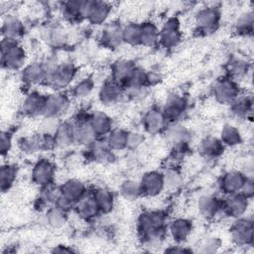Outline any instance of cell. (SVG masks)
<instances>
[{
	"label": "cell",
	"instance_id": "6da1fadb",
	"mask_svg": "<svg viewBox=\"0 0 254 254\" xmlns=\"http://www.w3.org/2000/svg\"><path fill=\"white\" fill-rule=\"evenodd\" d=\"M166 230V214L162 210H146L138 218V233L148 247L160 246Z\"/></svg>",
	"mask_w": 254,
	"mask_h": 254
},
{
	"label": "cell",
	"instance_id": "7a4b0ae2",
	"mask_svg": "<svg viewBox=\"0 0 254 254\" xmlns=\"http://www.w3.org/2000/svg\"><path fill=\"white\" fill-rule=\"evenodd\" d=\"M46 68V83L49 86L62 90L67 87L73 80L76 68L71 62L59 63L54 60L44 62Z\"/></svg>",
	"mask_w": 254,
	"mask_h": 254
},
{
	"label": "cell",
	"instance_id": "3957f363",
	"mask_svg": "<svg viewBox=\"0 0 254 254\" xmlns=\"http://www.w3.org/2000/svg\"><path fill=\"white\" fill-rule=\"evenodd\" d=\"M27 53L19 41L2 38L1 40V64L2 67L15 71L22 70L27 64Z\"/></svg>",
	"mask_w": 254,
	"mask_h": 254
},
{
	"label": "cell",
	"instance_id": "277c9868",
	"mask_svg": "<svg viewBox=\"0 0 254 254\" xmlns=\"http://www.w3.org/2000/svg\"><path fill=\"white\" fill-rule=\"evenodd\" d=\"M221 14L218 8L206 6L200 8L194 15L195 30L203 35L213 33L219 26Z\"/></svg>",
	"mask_w": 254,
	"mask_h": 254
},
{
	"label": "cell",
	"instance_id": "5b68a950",
	"mask_svg": "<svg viewBox=\"0 0 254 254\" xmlns=\"http://www.w3.org/2000/svg\"><path fill=\"white\" fill-rule=\"evenodd\" d=\"M214 99L222 105H231V103L240 94L239 86L235 79L225 76L217 79L212 87Z\"/></svg>",
	"mask_w": 254,
	"mask_h": 254
},
{
	"label": "cell",
	"instance_id": "8992f818",
	"mask_svg": "<svg viewBox=\"0 0 254 254\" xmlns=\"http://www.w3.org/2000/svg\"><path fill=\"white\" fill-rule=\"evenodd\" d=\"M70 107V99L68 95L61 90H57L46 95L45 105L42 117L60 118Z\"/></svg>",
	"mask_w": 254,
	"mask_h": 254
},
{
	"label": "cell",
	"instance_id": "52a82bcc",
	"mask_svg": "<svg viewBox=\"0 0 254 254\" xmlns=\"http://www.w3.org/2000/svg\"><path fill=\"white\" fill-rule=\"evenodd\" d=\"M253 219L251 217L235 218L230 227V235L238 246H250L253 243Z\"/></svg>",
	"mask_w": 254,
	"mask_h": 254
},
{
	"label": "cell",
	"instance_id": "ba28073f",
	"mask_svg": "<svg viewBox=\"0 0 254 254\" xmlns=\"http://www.w3.org/2000/svg\"><path fill=\"white\" fill-rule=\"evenodd\" d=\"M111 9V4L106 1L85 0L84 19L94 26L106 24Z\"/></svg>",
	"mask_w": 254,
	"mask_h": 254
},
{
	"label": "cell",
	"instance_id": "9c48e42d",
	"mask_svg": "<svg viewBox=\"0 0 254 254\" xmlns=\"http://www.w3.org/2000/svg\"><path fill=\"white\" fill-rule=\"evenodd\" d=\"M183 33L178 18H169L159 33V44L165 49L176 48L182 41Z\"/></svg>",
	"mask_w": 254,
	"mask_h": 254
},
{
	"label": "cell",
	"instance_id": "30bf717a",
	"mask_svg": "<svg viewBox=\"0 0 254 254\" xmlns=\"http://www.w3.org/2000/svg\"><path fill=\"white\" fill-rule=\"evenodd\" d=\"M55 175V165L48 159H40L37 161L31 171L32 182L41 189L54 184Z\"/></svg>",
	"mask_w": 254,
	"mask_h": 254
},
{
	"label": "cell",
	"instance_id": "8fae6325",
	"mask_svg": "<svg viewBox=\"0 0 254 254\" xmlns=\"http://www.w3.org/2000/svg\"><path fill=\"white\" fill-rule=\"evenodd\" d=\"M250 199L241 192L227 194L222 200L221 210L231 218H239L246 214L249 207Z\"/></svg>",
	"mask_w": 254,
	"mask_h": 254
},
{
	"label": "cell",
	"instance_id": "7c38bea8",
	"mask_svg": "<svg viewBox=\"0 0 254 254\" xmlns=\"http://www.w3.org/2000/svg\"><path fill=\"white\" fill-rule=\"evenodd\" d=\"M142 124L147 133L151 135H157L165 132L167 129L168 120L162 109L153 107L143 115Z\"/></svg>",
	"mask_w": 254,
	"mask_h": 254
},
{
	"label": "cell",
	"instance_id": "4fadbf2b",
	"mask_svg": "<svg viewBox=\"0 0 254 254\" xmlns=\"http://www.w3.org/2000/svg\"><path fill=\"white\" fill-rule=\"evenodd\" d=\"M124 93V87L113 79H106L98 90V99L104 106H113L119 102Z\"/></svg>",
	"mask_w": 254,
	"mask_h": 254
},
{
	"label": "cell",
	"instance_id": "5bb4252c",
	"mask_svg": "<svg viewBox=\"0 0 254 254\" xmlns=\"http://www.w3.org/2000/svg\"><path fill=\"white\" fill-rule=\"evenodd\" d=\"M139 182L142 193L146 196H157L165 189L163 175L159 171L146 172Z\"/></svg>",
	"mask_w": 254,
	"mask_h": 254
},
{
	"label": "cell",
	"instance_id": "9a60e30c",
	"mask_svg": "<svg viewBox=\"0 0 254 254\" xmlns=\"http://www.w3.org/2000/svg\"><path fill=\"white\" fill-rule=\"evenodd\" d=\"M247 175L238 170H230L225 172L219 182L220 190L227 195L240 192Z\"/></svg>",
	"mask_w": 254,
	"mask_h": 254
},
{
	"label": "cell",
	"instance_id": "2e32d148",
	"mask_svg": "<svg viewBox=\"0 0 254 254\" xmlns=\"http://www.w3.org/2000/svg\"><path fill=\"white\" fill-rule=\"evenodd\" d=\"M21 79L28 85L46 83V68L44 62H32L21 70Z\"/></svg>",
	"mask_w": 254,
	"mask_h": 254
},
{
	"label": "cell",
	"instance_id": "e0dca14e",
	"mask_svg": "<svg viewBox=\"0 0 254 254\" xmlns=\"http://www.w3.org/2000/svg\"><path fill=\"white\" fill-rule=\"evenodd\" d=\"M187 109V100L186 98L178 93L170 95L163 108L162 111L165 114L168 122H174L179 119Z\"/></svg>",
	"mask_w": 254,
	"mask_h": 254
},
{
	"label": "cell",
	"instance_id": "ac0fdd59",
	"mask_svg": "<svg viewBox=\"0 0 254 254\" xmlns=\"http://www.w3.org/2000/svg\"><path fill=\"white\" fill-rule=\"evenodd\" d=\"M101 41L110 49L118 48L123 42V26L116 21L106 23L101 33Z\"/></svg>",
	"mask_w": 254,
	"mask_h": 254
},
{
	"label": "cell",
	"instance_id": "d6986e66",
	"mask_svg": "<svg viewBox=\"0 0 254 254\" xmlns=\"http://www.w3.org/2000/svg\"><path fill=\"white\" fill-rule=\"evenodd\" d=\"M73 209L76 214L84 220L94 219L99 213H101L91 192H86L78 201H76Z\"/></svg>",
	"mask_w": 254,
	"mask_h": 254
},
{
	"label": "cell",
	"instance_id": "ffe728a7",
	"mask_svg": "<svg viewBox=\"0 0 254 254\" xmlns=\"http://www.w3.org/2000/svg\"><path fill=\"white\" fill-rule=\"evenodd\" d=\"M97 138L88 121V116L84 119H77L74 122V143L80 146H90Z\"/></svg>",
	"mask_w": 254,
	"mask_h": 254
},
{
	"label": "cell",
	"instance_id": "44dd1931",
	"mask_svg": "<svg viewBox=\"0 0 254 254\" xmlns=\"http://www.w3.org/2000/svg\"><path fill=\"white\" fill-rule=\"evenodd\" d=\"M221 205L222 200L212 193L202 194L197 200L198 212L205 219L213 218L221 210Z\"/></svg>",
	"mask_w": 254,
	"mask_h": 254
},
{
	"label": "cell",
	"instance_id": "7402d4cb",
	"mask_svg": "<svg viewBox=\"0 0 254 254\" xmlns=\"http://www.w3.org/2000/svg\"><path fill=\"white\" fill-rule=\"evenodd\" d=\"M88 121L98 138L106 137L113 129L112 118L105 112L95 110L88 115Z\"/></svg>",
	"mask_w": 254,
	"mask_h": 254
},
{
	"label": "cell",
	"instance_id": "603a6c76",
	"mask_svg": "<svg viewBox=\"0 0 254 254\" xmlns=\"http://www.w3.org/2000/svg\"><path fill=\"white\" fill-rule=\"evenodd\" d=\"M168 229L174 241L181 244L190 237L192 231V222L188 218L178 217L170 222Z\"/></svg>",
	"mask_w": 254,
	"mask_h": 254
},
{
	"label": "cell",
	"instance_id": "cb8c5ba5",
	"mask_svg": "<svg viewBox=\"0 0 254 254\" xmlns=\"http://www.w3.org/2000/svg\"><path fill=\"white\" fill-rule=\"evenodd\" d=\"M1 32L2 38L19 41L25 33V26L19 17L15 15H7L2 20Z\"/></svg>",
	"mask_w": 254,
	"mask_h": 254
},
{
	"label": "cell",
	"instance_id": "d4e9b609",
	"mask_svg": "<svg viewBox=\"0 0 254 254\" xmlns=\"http://www.w3.org/2000/svg\"><path fill=\"white\" fill-rule=\"evenodd\" d=\"M46 95L38 91H31L28 93L22 103V112L31 117L43 116Z\"/></svg>",
	"mask_w": 254,
	"mask_h": 254
},
{
	"label": "cell",
	"instance_id": "484cf974",
	"mask_svg": "<svg viewBox=\"0 0 254 254\" xmlns=\"http://www.w3.org/2000/svg\"><path fill=\"white\" fill-rule=\"evenodd\" d=\"M61 193L64 197L75 204L86 192V186L83 182L77 179H68L64 181L61 186Z\"/></svg>",
	"mask_w": 254,
	"mask_h": 254
},
{
	"label": "cell",
	"instance_id": "4316f807",
	"mask_svg": "<svg viewBox=\"0 0 254 254\" xmlns=\"http://www.w3.org/2000/svg\"><path fill=\"white\" fill-rule=\"evenodd\" d=\"M53 137L56 148H67L74 144V122L61 121Z\"/></svg>",
	"mask_w": 254,
	"mask_h": 254
},
{
	"label": "cell",
	"instance_id": "83f0119b",
	"mask_svg": "<svg viewBox=\"0 0 254 254\" xmlns=\"http://www.w3.org/2000/svg\"><path fill=\"white\" fill-rule=\"evenodd\" d=\"M224 147L225 146L221 143L219 138L213 136H206L200 141L198 151L203 158L213 160L218 158L222 154Z\"/></svg>",
	"mask_w": 254,
	"mask_h": 254
},
{
	"label": "cell",
	"instance_id": "f1b7e54d",
	"mask_svg": "<svg viewBox=\"0 0 254 254\" xmlns=\"http://www.w3.org/2000/svg\"><path fill=\"white\" fill-rule=\"evenodd\" d=\"M136 65L129 60H117L111 65V79L118 82L124 87V84L128 80L132 71Z\"/></svg>",
	"mask_w": 254,
	"mask_h": 254
},
{
	"label": "cell",
	"instance_id": "f546056e",
	"mask_svg": "<svg viewBox=\"0 0 254 254\" xmlns=\"http://www.w3.org/2000/svg\"><path fill=\"white\" fill-rule=\"evenodd\" d=\"M232 113L241 119L251 117L253 111V97L251 94H239L230 105Z\"/></svg>",
	"mask_w": 254,
	"mask_h": 254
},
{
	"label": "cell",
	"instance_id": "4dcf8cb0",
	"mask_svg": "<svg viewBox=\"0 0 254 254\" xmlns=\"http://www.w3.org/2000/svg\"><path fill=\"white\" fill-rule=\"evenodd\" d=\"M160 29L152 21L140 23V45L144 47H154L159 44Z\"/></svg>",
	"mask_w": 254,
	"mask_h": 254
},
{
	"label": "cell",
	"instance_id": "1f68e13d",
	"mask_svg": "<svg viewBox=\"0 0 254 254\" xmlns=\"http://www.w3.org/2000/svg\"><path fill=\"white\" fill-rule=\"evenodd\" d=\"M167 140L175 147H183L190 139L189 130L180 124H174L165 130Z\"/></svg>",
	"mask_w": 254,
	"mask_h": 254
},
{
	"label": "cell",
	"instance_id": "d6a6232c",
	"mask_svg": "<svg viewBox=\"0 0 254 254\" xmlns=\"http://www.w3.org/2000/svg\"><path fill=\"white\" fill-rule=\"evenodd\" d=\"M91 193H92L101 213L107 214L113 210L114 195L111 190H109L106 188L99 187V188L94 189Z\"/></svg>",
	"mask_w": 254,
	"mask_h": 254
},
{
	"label": "cell",
	"instance_id": "836d02e7",
	"mask_svg": "<svg viewBox=\"0 0 254 254\" xmlns=\"http://www.w3.org/2000/svg\"><path fill=\"white\" fill-rule=\"evenodd\" d=\"M45 222L54 229H60L67 222V211L57 205L50 206L44 214Z\"/></svg>",
	"mask_w": 254,
	"mask_h": 254
},
{
	"label": "cell",
	"instance_id": "e575fe53",
	"mask_svg": "<svg viewBox=\"0 0 254 254\" xmlns=\"http://www.w3.org/2000/svg\"><path fill=\"white\" fill-rule=\"evenodd\" d=\"M85 0H69L63 3V15L68 21H79L84 19Z\"/></svg>",
	"mask_w": 254,
	"mask_h": 254
},
{
	"label": "cell",
	"instance_id": "d590c367",
	"mask_svg": "<svg viewBox=\"0 0 254 254\" xmlns=\"http://www.w3.org/2000/svg\"><path fill=\"white\" fill-rule=\"evenodd\" d=\"M89 147L90 157L98 163H106L112 159V151L108 147L105 139H96Z\"/></svg>",
	"mask_w": 254,
	"mask_h": 254
},
{
	"label": "cell",
	"instance_id": "8d00e7d4",
	"mask_svg": "<svg viewBox=\"0 0 254 254\" xmlns=\"http://www.w3.org/2000/svg\"><path fill=\"white\" fill-rule=\"evenodd\" d=\"M148 83H149L148 72L144 68L140 66H136L132 71L131 75L129 76L128 80L124 84V89L126 90L142 89L147 87Z\"/></svg>",
	"mask_w": 254,
	"mask_h": 254
},
{
	"label": "cell",
	"instance_id": "74e56055",
	"mask_svg": "<svg viewBox=\"0 0 254 254\" xmlns=\"http://www.w3.org/2000/svg\"><path fill=\"white\" fill-rule=\"evenodd\" d=\"M119 192L121 196L128 201L137 200L141 195H143L140 182L132 179L125 180L121 183L119 187Z\"/></svg>",
	"mask_w": 254,
	"mask_h": 254
},
{
	"label": "cell",
	"instance_id": "f35d334b",
	"mask_svg": "<svg viewBox=\"0 0 254 254\" xmlns=\"http://www.w3.org/2000/svg\"><path fill=\"white\" fill-rule=\"evenodd\" d=\"M221 143L227 147H235L242 143V135L238 128L231 124H224L219 137Z\"/></svg>",
	"mask_w": 254,
	"mask_h": 254
},
{
	"label": "cell",
	"instance_id": "ab89813d",
	"mask_svg": "<svg viewBox=\"0 0 254 254\" xmlns=\"http://www.w3.org/2000/svg\"><path fill=\"white\" fill-rule=\"evenodd\" d=\"M105 141L112 152L122 151L126 149L127 131L120 128H113L111 132L105 137Z\"/></svg>",
	"mask_w": 254,
	"mask_h": 254
},
{
	"label": "cell",
	"instance_id": "60d3db41",
	"mask_svg": "<svg viewBox=\"0 0 254 254\" xmlns=\"http://www.w3.org/2000/svg\"><path fill=\"white\" fill-rule=\"evenodd\" d=\"M18 170L15 165L3 164L0 169V188L1 190L7 191L14 185L17 178Z\"/></svg>",
	"mask_w": 254,
	"mask_h": 254
},
{
	"label": "cell",
	"instance_id": "b9f144b4",
	"mask_svg": "<svg viewBox=\"0 0 254 254\" xmlns=\"http://www.w3.org/2000/svg\"><path fill=\"white\" fill-rule=\"evenodd\" d=\"M20 150L27 155H34L43 150V136L41 134L35 136L24 137L19 141Z\"/></svg>",
	"mask_w": 254,
	"mask_h": 254
},
{
	"label": "cell",
	"instance_id": "7bdbcfd3",
	"mask_svg": "<svg viewBox=\"0 0 254 254\" xmlns=\"http://www.w3.org/2000/svg\"><path fill=\"white\" fill-rule=\"evenodd\" d=\"M94 86L95 83L93 78L91 76H85L73 85L71 93L75 98L83 99L88 97L92 93Z\"/></svg>",
	"mask_w": 254,
	"mask_h": 254
},
{
	"label": "cell",
	"instance_id": "ee69618b",
	"mask_svg": "<svg viewBox=\"0 0 254 254\" xmlns=\"http://www.w3.org/2000/svg\"><path fill=\"white\" fill-rule=\"evenodd\" d=\"M164 187L170 190H177L183 182V177L181 173L176 168H167L162 172Z\"/></svg>",
	"mask_w": 254,
	"mask_h": 254
},
{
	"label": "cell",
	"instance_id": "f6af8a7d",
	"mask_svg": "<svg viewBox=\"0 0 254 254\" xmlns=\"http://www.w3.org/2000/svg\"><path fill=\"white\" fill-rule=\"evenodd\" d=\"M253 23H254L253 13L245 12L238 17L235 23V31L242 36L251 35L253 31Z\"/></svg>",
	"mask_w": 254,
	"mask_h": 254
},
{
	"label": "cell",
	"instance_id": "bcb514c9",
	"mask_svg": "<svg viewBox=\"0 0 254 254\" xmlns=\"http://www.w3.org/2000/svg\"><path fill=\"white\" fill-rule=\"evenodd\" d=\"M123 42L132 46L140 45V24L128 23L123 26Z\"/></svg>",
	"mask_w": 254,
	"mask_h": 254
},
{
	"label": "cell",
	"instance_id": "7dc6e473",
	"mask_svg": "<svg viewBox=\"0 0 254 254\" xmlns=\"http://www.w3.org/2000/svg\"><path fill=\"white\" fill-rule=\"evenodd\" d=\"M228 71L231 78H239L247 74L249 71V64L243 59L234 58L228 64Z\"/></svg>",
	"mask_w": 254,
	"mask_h": 254
},
{
	"label": "cell",
	"instance_id": "c3c4849f",
	"mask_svg": "<svg viewBox=\"0 0 254 254\" xmlns=\"http://www.w3.org/2000/svg\"><path fill=\"white\" fill-rule=\"evenodd\" d=\"M44 32V40L53 46H61L66 40L65 34L59 28H48Z\"/></svg>",
	"mask_w": 254,
	"mask_h": 254
},
{
	"label": "cell",
	"instance_id": "681fc988",
	"mask_svg": "<svg viewBox=\"0 0 254 254\" xmlns=\"http://www.w3.org/2000/svg\"><path fill=\"white\" fill-rule=\"evenodd\" d=\"M60 123L61 121L58 118L43 117V120L39 125V134L44 136H54Z\"/></svg>",
	"mask_w": 254,
	"mask_h": 254
},
{
	"label": "cell",
	"instance_id": "f907efd6",
	"mask_svg": "<svg viewBox=\"0 0 254 254\" xmlns=\"http://www.w3.org/2000/svg\"><path fill=\"white\" fill-rule=\"evenodd\" d=\"M144 141H145V137L142 133L138 131H127L126 149L135 150L139 148Z\"/></svg>",
	"mask_w": 254,
	"mask_h": 254
},
{
	"label": "cell",
	"instance_id": "816d5d0a",
	"mask_svg": "<svg viewBox=\"0 0 254 254\" xmlns=\"http://www.w3.org/2000/svg\"><path fill=\"white\" fill-rule=\"evenodd\" d=\"M12 148V136L8 131L2 130L0 138V152L2 157H5Z\"/></svg>",
	"mask_w": 254,
	"mask_h": 254
},
{
	"label": "cell",
	"instance_id": "f5cc1de1",
	"mask_svg": "<svg viewBox=\"0 0 254 254\" xmlns=\"http://www.w3.org/2000/svg\"><path fill=\"white\" fill-rule=\"evenodd\" d=\"M240 192L245 195L247 198L249 199H252L253 195H254V181L251 177H248L246 178L244 184H243V187L240 190Z\"/></svg>",
	"mask_w": 254,
	"mask_h": 254
},
{
	"label": "cell",
	"instance_id": "db71d44e",
	"mask_svg": "<svg viewBox=\"0 0 254 254\" xmlns=\"http://www.w3.org/2000/svg\"><path fill=\"white\" fill-rule=\"evenodd\" d=\"M218 247H219V243L217 240L214 239V240L207 241L205 244H203L199 251L202 253H212V252H215Z\"/></svg>",
	"mask_w": 254,
	"mask_h": 254
},
{
	"label": "cell",
	"instance_id": "11a10c76",
	"mask_svg": "<svg viewBox=\"0 0 254 254\" xmlns=\"http://www.w3.org/2000/svg\"><path fill=\"white\" fill-rule=\"evenodd\" d=\"M166 252H169V253H190L191 250L187 247L181 246V245H176V246H171L170 248L166 249Z\"/></svg>",
	"mask_w": 254,
	"mask_h": 254
},
{
	"label": "cell",
	"instance_id": "9f6ffc18",
	"mask_svg": "<svg viewBox=\"0 0 254 254\" xmlns=\"http://www.w3.org/2000/svg\"><path fill=\"white\" fill-rule=\"evenodd\" d=\"M52 252H54V253H73V252H75V250L66 245H58V246L54 247Z\"/></svg>",
	"mask_w": 254,
	"mask_h": 254
}]
</instances>
